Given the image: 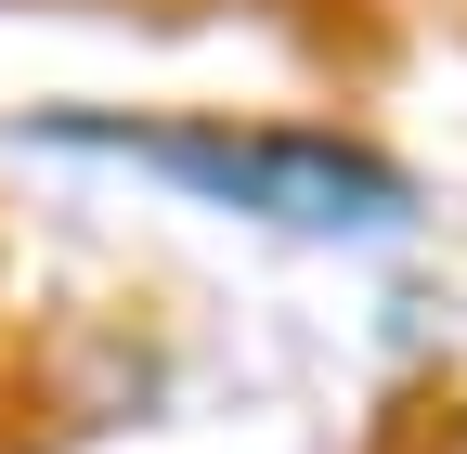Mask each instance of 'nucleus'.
Wrapping results in <instances>:
<instances>
[{"mask_svg":"<svg viewBox=\"0 0 467 454\" xmlns=\"http://www.w3.org/2000/svg\"><path fill=\"white\" fill-rule=\"evenodd\" d=\"M130 156L182 169V182L234 195V208H273V221H389L402 208V169L312 143V130H117Z\"/></svg>","mask_w":467,"mask_h":454,"instance_id":"nucleus-1","label":"nucleus"},{"mask_svg":"<svg viewBox=\"0 0 467 454\" xmlns=\"http://www.w3.org/2000/svg\"><path fill=\"white\" fill-rule=\"evenodd\" d=\"M429 454H467V416H441V441H429Z\"/></svg>","mask_w":467,"mask_h":454,"instance_id":"nucleus-2","label":"nucleus"}]
</instances>
